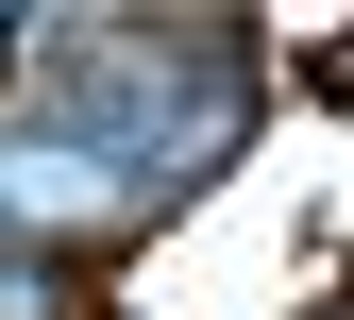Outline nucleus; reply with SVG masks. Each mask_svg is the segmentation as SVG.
<instances>
[{
  "mask_svg": "<svg viewBox=\"0 0 354 320\" xmlns=\"http://www.w3.org/2000/svg\"><path fill=\"white\" fill-rule=\"evenodd\" d=\"M118 186H136V152H34V135L0 152V219H84V203H118Z\"/></svg>",
  "mask_w": 354,
  "mask_h": 320,
  "instance_id": "nucleus-1",
  "label": "nucleus"
},
{
  "mask_svg": "<svg viewBox=\"0 0 354 320\" xmlns=\"http://www.w3.org/2000/svg\"><path fill=\"white\" fill-rule=\"evenodd\" d=\"M0 320H68V270L51 253H0Z\"/></svg>",
  "mask_w": 354,
  "mask_h": 320,
  "instance_id": "nucleus-2",
  "label": "nucleus"
}]
</instances>
